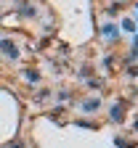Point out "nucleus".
<instances>
[{
    "mask_svg": "<svg viewBox=\"0 0 138 148\" xmlns=\"http://www.w3.org/2000/svg\"><path fill=\"white\" fill-rule=\"evenodd\" d=\"M24 77H27L29 82H37V79H40V77H37V71H35V69H29V71H24Z\"/></svg>",
    "mask_w": 138,
    "mask_h": 148,
    "instance_id": "5",
    "label": "nucleus"
},
{
    "mask_svg": "<svg viewBox=\"0 0 138 148\" xmlns=\"http://www.w3.org/2000/svg\"><path fill=\"white\" fill-rule=\"evenodd\" d=\"M133 130H135V132H138V122H135V124H133Z\"/></svg>",
    "mask_w": 138,
    "mask_h": 148,
    "instance_id": "10",
    "label": "nucleus"
},
{
    "mask_svg": "<svg viewBox=\"0 0 138 148\" xmlns=\"http://www.w3.org/2000/svg\"><path fill=\"white\" fill-rule=\"evenodd\" d=\"M8 148H27L24 143H13V145H8Z\"/></svg>",
    "mask_w": 138,
    "mask_h": 148,
    "instance_id": "9",
    "label": "nucleus"
},
{
    "mask_svg": "<svg viewBox=\"0 0 138 148\" xmlns=\"http://www.w3.org/2000/svg\"><path fill=\"white\" fill-rule=\"evenodd\" d=\"M109 116H112L114 122H122V106H120V103H117V106H114V108L109 111Z\"/></svg>",
    "mask_w": 138,
    "mask_h": 148,
    "instance_id": "3",
    "label": "nucleus"
},
{
    "mask_svg": "<svg viewBox=\"0 0 138 148\" xmlns=\"http://www.w3.org/2000/svg\"><path fill=\"white\" fill-rule=\"evenodd\" d=\"M0 53H3V56H8L11 61H19V48H16L11 40H0Z\"/></svg>",
    "mask_w": 138,
    "mask_h": 148,
    "instance_id": "1",
    "label": "nucleus"
},
{
    "mask_svg": "<svg viewBox=\"0 0 138 148\" xmlns=\"http://www.w3.org/2000/svg\"><path fill=\"white\" fill-rule=\"evenodd\" d=\"M114 143H117V145H120V148H133V145H130V143H128V140H122V138H117V140H114Z\"/></svg>",
    "mask_w": 138,
    "mask_h": 148,
    "instance_id": "7",
    "label": "nucleus"
},
{
    "mask_svg": "<svg viewBox=\"0 0 138 148\" xmlns=\"http://www.w3.org/2000/svg\"><path fill=\"white\" fill-rule=\"evenodd\" d=\"M98 108H101V101H98V98H90V101L83 103V111H88V114H96Z\"/></svg>",
    "mask_w": 138,
    "mask_h": 148,
    "instance_id": "2",
    "label": "nucleus"
},
{
    "mask_svg": "<svg viewBox=\"0 0 138 148\" xmlns=\"http://www.w3.org/2000/svg\"><path fill=\"white\" fill-rule=\"evenodd\" d=\"M122 29H128V32H135V24L130 21V18H125V21H122Z\"/></svg>",
    "mask_w": 138,
    "mask_h": 148,
    "instance_id": "6",
    "label": "nucleus"
},
{
    "mask_svg": "<svg viewBox=\"0 0 138 148\" xmlns=\"http://www.w3.org/2000/svg\"><path fill=\"white\" fill-rule=\"evenodd\" d=\"M88 87H93V90H98V87H101V82H98V79H90V82H88Z\"/></svg>",
    "mask_w": 138,
    "mask_h": 148,
    "instance_id": "8",
    "label": "nucleus"
},
{
    "mask_svg": "<svg viewBox=\"0 0 138 148\" xmlns=\"http://www.w3.org/2000/svg\"><path fill=\"white\" fill-rule=\"evenodd\" d=\"M104 34L114 40V37H117V27H114V24H106V27H104Z\"/></svg>",
    "mask_w": 138,
    "mask_h": 148,
    "instance_id": "4",
    "label": "nucleus"
}]
</instances>
